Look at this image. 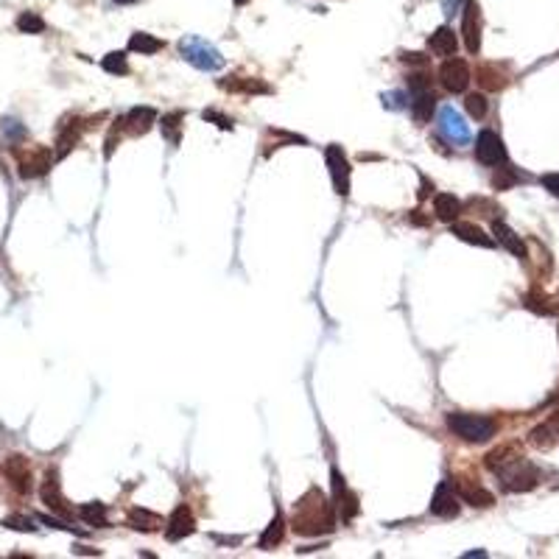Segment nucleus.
I'll return each mask as SVG.
<instances>
[{
	"mask_svg": "<svg viewBox=\"0 0 559 559\" xmlns=\"http://www.w3.org/2000/svg\"><path fill=\"white\" fill-rule=\"evenodd\" d=\"M333 529L335 517L328 498L319 490H308L294 506V531L302 537H313V534H328Z\"/></svg>",
	"mask_w": 559,
	"mask_h": 559,
	"instance_id": "obj_1",
	"label": "nucleus"
},
{
	"mask_svg": "<svg viewBox=\"0 0 559 559\" xmlns=\"http://www.w3.org/2000/svg\"><path fill=\"white\" fill-rule=\"evenodd\" d=\"M447 428L464 439V442H490L495 437V422L490 417H481V414H461V411H453L447 414Z\"/></svg>",
	"mask_w": 559,
	"mask_h": 559,
	"instance_id": "obj_2",
	"label": "nucleus"
},
{
	"mask_svg": "<svg viewBox=\"0 0 559 559\" xmlns=\"http://www.w3.org/2000/svg\"><path fill=\"white\" fill-rule=\"evenodd\" d=\"M179 54L185 56L193 67L207 70V73L224 67V56L219 54V48L210 45L207 40H202V37H185V40H179Z\"/></svg>",
	"mask_w": 559,
	"mask_h": 559,
	"instance_id": "obj_3",
	"label": "nucleus"
},
{
	"mask_svg": "<svg viewBox=\"0 0 559 559\" xmlns=\"http://www.w3.org/2000/svg\"><path fill=\"white\" fill-rule=\"evenodd\" d=\"M498 476H501L503 487L509 490V492H529V490H534L537 487V470L520 456V459H514L512 464H506L503 470H498Z\"/></svg>",
	"mask_w": 559,
	"mask_h": 559,
	"instance_id": "obj_4",
	"label": "nucleus"
},
{
	"mask_svg": "<svg viewBox=\"0 0 559 559\" xmlns=\"http://www.w3.org/2000/svg\"><path fill=\"white\" fill-rule=\"evenodd\" d=\"M476 160L481 163V166H490V168H498V166H506V146H503V140L495 134V132H490V129H484L481 134H478V140H476Z\"/></svg>",
	"mask_w": 559,
	"mask_h": 559,
	"instance_id": "obj_5",
	"label": "nucleus"
},
{
	"mask_svg": "<svg viewBox=\"0 0 559 559\" xmlns=\"http://www.w3.org/2000/svg\"><path fill=\"white\" fill-rule=\"evenodd\" d=\"M0 473L11 484V490H17L23 495L31 490V467H28V459L25 456H20V453L6 456L3 464H0Z\"/></svg>",
	"mask_w": 559,
	"mask_h": 559,
	"instance_id": "obj_6",
	"label": "nucleus"
},
{
	"mask_svg": "<svg viewBox=\"0 0 559 559\" xmlns=\"http://www.w3.org/2000/svg\"><path fill=\"white\" fill-rule=\"evenodd\" d=\"M51 168V151L42 149V146H34V149H25V151H17V173L23 179H37V176H45Z\"/></svg>",
	"mask_w": 559,
	"mask_h": 559,
	"instance_id": "obj_7",
	"label": "nucleus"
},
{
	"mask_svg": "<svg viewBox=\"0 0 559 559\" xmlns=\"http://www.w3.org/2000/svg\"><path fill=\"white\" fill-rule=\"evenodd\" d=\"M439 134L445 137L450 146H467L470 143V126L464 123V117L453 107H442L439 110Z\"/></svg>",
	"mask_w": 559,
	"mask_h": 559,
	"instance_id": "obj_8",
	"label": "nucleus"
},
{
	"mask_svg": "<svg viewBox=\"0 0 559 559\" xmlns=\"http://www.w3.org/2000/svg\"><path fill=\"white\" fill-rule=\"evenodd\" d=\"M325 160H328V168H330V179H333V188L338 196H350V163L341 151V146H328L325 151Z\"/></svg>",
	"mask_w": 559,
	"mask_h": 559,
	"instance_id": "obj_9",
	"label": "nucleus"
},
{
	"mask_svg": "<svg viewBox=\"0 0 559 559\" xmlns=\"http://www.w3.org/2000/svg\"><path fill=\"white\" fill-rule=\"evenodd\" d=\"M439 79H442V87L447 93H464L467 84H470V67H467L464 59L450 56V59H445V64L439 67Z\"/></svg>",
	"mask_w": 559,
	"mask_h": 559,
	"instance_id": "obj_10",
	"label": "nucleus"
},
{
	"mask_svg": "<svg viewBox=\"0 0 559 559\" xmlns=\"http://www.w3.org/2000/svg\"><path fill=\"white\" fill-rule=\"evenodd\" d=\"M461 34H464V45L470 54H478L481 51V14H478V3L476 0H464V25H461Z\"/></svg>",
	"mask_w": 559,
	"mask_h": 559,
	"instance_id": "obj_11",
	"label": "nucleus"
},
{
	"mask_svg": "<svg viewBox=\"0 0 559 559\" xmlns=\"http://www.w3.org/2000/svg\"><path fill=\"white\" fill-rule=\"evenodd\" d=\"M193 531H196V520H193L190 509H188V506H176L166 523V537L171 543H179V540H185V537H190Z\"/></svg>",
	"mask_w": 559,
	"mask_h": 559,
	"instance_id": "obj_12",
	"label": "nucleus"
},
{
	"mask_svg": "<svg viewBox=\"0 0 559 559\" xmlns=\"http://www.w3.org/2000/svg\"><path fill=\"white\" fill-rule=\"evenodd\" d=\"M333 490H335V509L341 514L344 523H350L355 514H358V495L347 490L344 478L338 476V470H333Z\"/></svg>",
	"mask_w": 559,
	"mask_h": 559,
	"instance_id": "obj_13",
	"label": "nucleus"
},
{
	"mask_svg": "<svg viewBox=\"0 0 559 559\" xmlns=\"http://www.w3.org/2000/svg\"><path fill=\"white\" fill-rule=\"evenodd\" d=\"M431 514L445 517V520L459 514V498H456L450 481H442V484L437 487V492H434V498H431Z\"/></svg>",
	"mask_w": 559,
	"mask_h": 559,
	"instance_id": "obj_14",
	"label": "nucleus"
},
{
	"mask_svg": "<svg viewBox=\"0 0 559 559\" xmlns=\"http://www.w3.org/2000/svg\"><path fill=\"white\" fill-rule=\"evenodd\" d=\"M450 232H453L456 238H461L464 243H473V246H484V249H492V246H495V241H492L481 226H476V224L456 221V224H450Z\"/></svg>",
	"mask_w": 559,
	"mask_h": 559,
	"instance_id": "obj_15",
	"label": "nucleus"
},
{
	"mask_svg": "<svg viewBox=\"0 0 559 559\" xmlns=\"http://www.w3.org/2000/svg\"><path fill=\"white\" fill-rule=\"evenodd\" d=\"M428 48H431V54H437V56H447V59H450V56H456L459 40H456L453 28H450V25H439V28L431 34Z\"/></svg>",
	"mask_w": 559,
	"mask_h": 559,
	"instance_id": "obj_16",
	"label": "nucleus"
},
{
	"mask_svg": "<svg viewBox=\"0 0 559 559\" xmlns=\"http://www.w3.org/2000/svg\"><path fill=\"white\" fill-rule=\"evenodd\" d=\"M42 503L48 506V509H54L56 514H70V509H67V503L62 498V490H59V481H56V470L48 473V478H45V484H42Z\"/></svg>",
	"mask_w": 559,
	"mask_h": 559,
	"instance_id": "obj_17",
	"label": "nucleus"
},
{
	"mask_svg": "<svg viewBox=\"0 0 559 559\" xmlns=\"http://www.w3.org/2000/svg\"><path fill=\"white\" fill-rule=\"evenodd\" d=\"M492 235L498 238V243L506 246L514 258H526V243L520 241V235H514V229H512V226H506L503 221L495 219V221H492Z\"/></svg>",
	"mask_w": 559,
	"mask_h": 559,
	"instance_id": "obj_18",
	"label": "nucleus"
},
{
	"mask_svg": "<svg viewBox=\"0 0 559 559\" xmlns=\"http://www.w3.org/2000/svg\"><path fill=\"white\" fill-rule=\"evenodd\" d=\"M123 123L129 126L132 134H146V132L157 123V112L151 110V107H134V110L126 115Z\"/></svg>",
	"mask_w": 559,
	"mask_h": 559,
	"instance_id": "obj_19",
	"label": "nucleus"
},
{
	"mask_svg": "<svg viewBox=\"0 0 559 559\" xmlns=\"http://www.w3.org/2000/svg\"><path fill=\"white\" fill-rule=\"evenodd\" d=\"M459 498L470 506H478V509H490L495 503V495L484 487H473V484H459Z\"/></svg>",
	"mask_w": 559,
	"mask_h": 559,
	"instance_id": "obj_20",
	"label": "nucleus"
},
{
	"mask_svg": "<svg viewBox=\"0 0 559 559\" xmlns=\"http://www.w3.org/2000/svg\"><path fill=\"white\" fill-rule=\"evenodd\" d=\"M434 104H437V98H434L431 90L411 96V117H414L417 123H428V120H431V112H434Z\"/></svg>",
	"mask_w": 559,
	"mask_h": 559,
	"instance_id": "obj_21",
	"label": "nucleus"
},
{
	"mask_svg": "<svg viewBox=\"0 0 559 559\" xmlns=\"http://www.w3.org/2000/svg\"><path fill=\"white\" fill-rule=\"evenodd\" d=\"M434 213H437V219L453 224L459 219V213H461V202L456 196H450V193H439L434 199Z\"/></svg>",
	"mask_w": 559,
	"mask_h": 559,
	"instance_id": "obj_22",
	"label": "nucleus"
},
{
	"mask_svg": "<svg viewBox=\"0 0 559 559\" xmlns=\"http://www.w3.org/2000/svg\"><path fill=\"white\" fill-rule=\"evenodd\" d=\"M129 51H134V54H140V56H151V54H157V51H163V40H157V37H151V34H146V31H137V34H132V40H129Z\"/></svg>",
	"mask_w": 559,
	"mask_h": 559,
	"instance_id": "obj_23",
	"label": "nucleus"
},
{
	"mask_svg": "<svg viewBox=\"0 0 559 559\" xmlns=\"http://www.w3.org/2000/svg\"><path fill=\"white\" fill-rule=\"evenodd\" d=\"M129 526L132 529H143V531H157L163 526V520H160V514H154L149 509H132L129 512Z\"/></svg>",
	"mask_w": 559,
	"mask_h": 559,
	"instance_id": "obj_24",
	"label": "nucleus"
},
{
	"mask_svg": "<svg viewBox=\"0 0 559 559\" xmlns=\"http://www.w3.org/2000/svg\"><path fill=\"white\" fill-rule=\"evenodd\" d=\"M282 534H285V520H282V514L277 512V514H275V520L269 523V529L260 534V543H258V546H260L263 551H272L275 546L282 543Z\"/></svg>",
	"mask_w": 559,
	"mask_h": 559,
	"instance_id": "obj_25",
	"label": "nucleus"
},
{
	"mask_svg": "<svg viewBox=\"0 0 559 559\" xmlns=\"http://www.w3.org/2000/svg\"><path fill=\"white\" fill-rule=\"evenodd\" d=\"M79 517L87 523V526H98V529H107L110 526V520H107V509H104V503H84L81 509H79Z\"/></svg>",
	"mask_w": 559,
	"mask_h": 559,
	"instance_id": "obj_26",
	"label": "nucleus"
},
{
	"mask_svg": "<svg viewBox=\"0 0 559 559\" xmlns=\"http://www.w3.org/2000/svg\"><path fill=\"white\" fill-rule=\"evenodd\" d=\"M478 81H481L484 90H492V93H498V90L506 87V76L498 73L495 64H481V67H478Z\"/></svg>",
	"mask_w": 559,
	"mask_h": 559,
	"instance_id": "obj_27",
	"label": "nucleus"
},
{
	"mask_svg": "<svg viewBox=\"0 0 559 559\" xmlns=\"http://www.w3.org/2000/svg\"><path fill=\"white\" fill-rule=\"evenodd\" d=\"M221 87L235 90V93H272L269 84H263L258 79H241V76H235L232 81H221Z\"/></svg>",
	"mask_w": 559,
	"mask_h": 559,
	"instance_id": "obj_28",
	"label": "nucleus"
},
{
	"mask_svg": "<svg viewBox=\"0 0 559 559\" xmlns=\"http://www.w3.org/2000/svg\"><path fill=\"white\" fill-rule=\"evenodd\" d=\"M514 459H520V453H517V447H512V445L498 447V450H492V453L487 456V467H490L492 473H498V470H503L506 464H512Z\"/></svg>",
	"mask_w": 559,
	"mask_h": 559,
	"instance_id": "obj_29",
	"label": "nucleus"
},
{
	"mask_svg": "<svg viewBox=\"0 0 559 559\" xmlns=\"http://www.w3.org/2000/svg\"><path fill=\"white\" fill-rule=\"evenodd\" d=\"M529 442L534 447H540V450H548V447H554L557 442V437H554V425L548 422V425H537L531 434H529Z\"/></svg>",
	"mask_w": 559,
	"mask_h": 559,
	"instance_id": "obj_30",
	"label": "nucleus"
},
{
	"mask_svg": "<svg viewBox=\"0 0 559 559\" xmlns=\"http://www.w3.org/2000/svg\"><path fill=\"white\" fill-rule=\"evenodd\" d=\"M17 28H20L23 34H42V31H45V20H42L40 14H34V11H23V14L17 17Z\"/></svg>",
	"mask_w": 559,
	"mask_h": 559,
	"instance_id": "obj_31",
	"label": "nucleus"
},
{
	"mask_svg": "<svg viewBox=\"0 0 559 559\" xmlns=\"http://www.w3.org/2000/svg\"><path fill=\"white\" fill-rule=\"evenodd\" d=\"M529 311H534V313H543V316H548V313H554L557 311V305H551V299L546 296V294H537V291H531V294H526V302H523Z\"/></svg>",
	"mask_w": 559,
	"mask_h": 559,
	"instance_id": "obj_32",
	"label": "nucleus"
},
{
	"mask_svg": "<svg viewBox=\"0 0 559 559\" xmlns=\"http://www.w3.org/2000/svg\"><path fill=\"white\" fill-rule=\"evenodd\" d=\"M160 126H163V137H166L168 143H179V126H182V112H171V115H163V120H160Z\"/></svg>",
	"mask_w": 559,
	"mask_h": 559,
	"instance_id": "obj_33",
	"label": "nucleus"
},
{
	"mask_svg": "<svg viewBox=\"0 0 559 559\" xmlns=\"http://www.w3.org/2000/svg\"><path fill=\"white\" fill-rule=\"evenodd\" d=\"M101 67H104L107 73H112V76H126V73H129V62H126V54H123V51H112V54L104 56Z\"/></svg>",
	"mask_w": 559,
	"mask_h": 559,
	"instance_id": "obj_34",
	"label": "nucleus"
},
{
	"mask_svg": "<svg viewBox=\"0 0 559 559\" xmlns=\"http://www.w3.org/2000/svg\"><path fill=\"white\" fill-rule=\"evenodd\" d=\"M464 107H467V112H470L473 117H484V115H487V98L478 96V93H470L467 101H464Z\"/></svg>",
	"mask_w": 559,
	"mask_h": 559,
	"instance_id": "obj_35",
	"label": "nucleus"
},
{
	"mask_svg": "<svg viewBox=\"0 0 559 559\" xmlns=\"http://www.w3.org/2000/svg\"><path fill=\"white\" fill-rule=\"evenodd\" d=\"M76 140H79V126H70V129H64L62 134H59V157H64L73 146H76Z\"/></svg>",
	"mask_w": 559,
	"mask_h": 559,
	"instance_id": "obj_36",
	"label": "nucleus"
},
{
	"mask_svg": "<svg viewBox=\"0 0 559 559\" xmlns=\"http://www.w3.org/2000/svg\"><path fill=\"white\" fill-rule=\"evenodd\" d=\"M3 526L14 529V531H37L34 520H31V517H23V514H8V517L3 520Z\"/></svg>",
	"mask_w": 559,
	"mask_h": 559,
	"instance_id": "obj_37",
	"label": "nucleus"
},
{
	"mask_svg": "<svg viewBox=\"0 0 559 559\" xmlns=\"http://www.w3.org/2000/svg\"><path fill=\"white\" fill-rule=\"evenodd\" d=\"M384 107L386 110H405L408 107V96L405 93H397V90L384 93Z\"/></svg>",
	"mask_w": 559,
	"mask_h": 559,
	"instance_id": "obj_38",
	"label": "nucleus"
},
{
	"mask_svg": "<svg viewBox=\"0 0 559 559\" xmlns=\"http://www.w3.org/2000/svg\"><path fill=\"white\" fill-rule=\"evenodd\" d=\"M408 90H411V96L431 90V81H428V76H422V73H417V76H408Z\"/></svg>",
	"mask_w": 559,
	"mask_h": 559,
	"instance_id": "obj_39",
	"label": "nucleus"
},
{
	"mask_svg": "<svg viewBox=\"0 0 559 559\" xmlns=\"http://www.w3.org/2000/svg\"><path fill=\"white\" fill-rule=\"evenodd\" d=\"M540 182H543V188L548 193H554L559 199V173H546V176H540Z\"/></svg>",
	"mask_w": 559,
	"mask_h": 559,
	"instance_id": "obj_40",
	"label": "nucleus"
},
{
	"mask_svg": "<svg viewBox=\"0 0 559 559\" xmlns=\"http://www.w3.org/2000/svg\"><path fill=\"white\" fill-rule=\"evenodd\" d=\"M3 132H6V134H11V137H17V134H25V129H23L17 120H11V117H8V120H3Z\"/></svg>",
	"mask_w": 559,
	"mask_h": 559,
	"instance_id": "obj_41",
	"label": "nucleus"
},
{
	"mask_svg": "<svg viewBox=\"0 0 559 559\" xmlns=\"http://www.w3.org/2000/svg\"><path fill=\"white\" fill-rule=\"evenodd\" d=\"M40 520L45 523V526H54L59 531H76L73 526H67V523H62V520H56V517H48V514H40Z\"/></svg>",
	"mask_w": 559,
	"mask_h": 559,
	"instance_id": "obj_42",
	"label": "nucleus"
},
{
	"mask_svg": "<svg viewBox=\"0 0 559 559\" xmlns=\"http://www.w3.org/2000/svg\"><path fill=\"white\" fill-rule=\"evenodd\" d=\"M204 120H216L221 129H232V120H229V117H224V115H219V112H213V110L204 112Z\"/></svg>",
	"mask_w": 559,
	"mask_h": 559,
	"instance_id": "obj_43",
	"label": "nucleus"
},
{
	"mask_svg": "<svg viewBox=\"0 0 559 559\" xmlns=\"http://www.w3.org/2000/svg\"><path fill=\"white\" fill-rule=\"evenodd\" d=\"M400 59H403V62H411V64H422V62H425V56L414 54V51H411V54H403Z\"/></svg>",
	"mask_w": 559,
	"mask_h": 559,
	"instance_id": "obj_44",
	"label": "nucleus"
},
{
	"mask_svg": "<svg viewBox=\"0 0 559 559\" xmlns=\"http://www.w3.org/2000/svg\"><path fill=\"white\" fill-rule=\"evenodd\" d=\"M408 221H411V224H428L425 219H422V216H420V210H414V213L408 216Z\"/></svg>",
	"mask_w": 559,
	"mask_h": 559,
	"instance_id": "obj_45",
	"label": "nucleus"
},
{
	"mask_svg": "<svg viewBox=\"0 0 559 559\" xmlns=\"http://www.w3.org/2000/svg\"><path fill=\"white\" fill-rule=\"evenodd\" d=\"M115 3H120V6H129V3H137V0H115Z\"/></svg>",
	"mask_w": 559,
	"mask_h": 559,
	"instance_id": "obj_46",
	"label": "nucleus"
},
{
	"mask_svg": "<svg viewBox=\"0 0 559 559\" xmlns=\"http://www.w3.org/2000/svg\"><path fill=\"white\" fill-rule=\"evenodd\" d=\"M235 3H238V6H243V3H246V0H235Z\"/></svg>",
	"mask_w": 559,
	"mask_h": 559,
	"instance_id": "obj_47",
	"label": "nucleus"
}]
</instances>
